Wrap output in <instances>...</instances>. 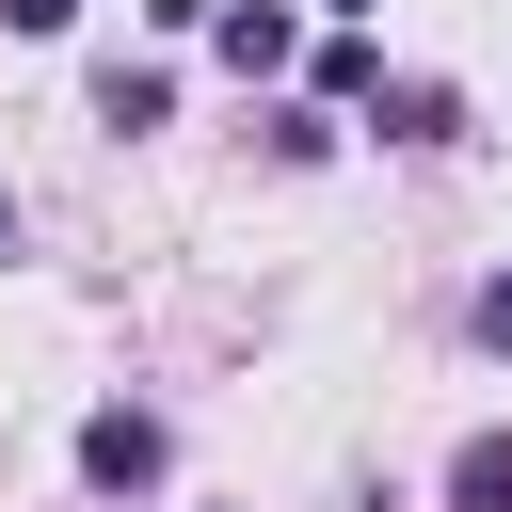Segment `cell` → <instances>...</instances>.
<instances>
[{
	"mask_svg": "<svg viewBox=\"0 0 512 512\" xmlns=\"http://www.w3.org/2000/svg\"><path fill=\"white\" fill-rule=\"evenodd\" d=\"M80 480H96V496H128V480H160V416H144V400H112V416L80 432Z\"/></svg>",
	"mask_w": 512,
	"mask_h": 512,
	"instance_id": "cell-1",
	"label": "cell"
},
{
	"mask_svg": "<svg viewBox=\"0 0 512 512\" xmlns=\"http://www.w3.org/2000/svg\"><path fill=\"white\" fill-rule=\"evenodd\" d=\"M0 240H16V208H0Z\"/></svg>",
	"mask_w": 512,
	"mask_h": 512,
	"instance_id": "cell-9",
	"label": "cell"
},
{
	"mask_svg": "<svg viewBox=\"0 0 512 512\" xmlns=\"http://www.w3.org/2000/svg\"><path fill=\"white\" fill-rule=\"evenodd\" d=\"M336 16H368V0H336Z\"/></svg>",
	"mask_w": 512,
	"mask_h": 512,
	"instance_id": "cell-8",
	"label": "cell"
},
{
	"mask_svg": "<svg viewBox=\"0 0 512 512\" xmlns=\"http://www.w3.org/2000/svg\"><path fill=\"white\" fill-rule=\"evenodd\" d=\"M96 112H112V128H160L176 96H160V64H112V80H96Z\"/></svg>",
	"mask_w": 512,
	"mask_h": 512,
	"instance_id": "cell-5",
	"label": "cell"
},
{
	"mask_svg": "<svg viewBox=\"0 0 512 512\" xmlns=\"http://www.w3.org/2000/svg\"><path fill=\"white\" fill-rule=\"evenodd\" d=\"M448 512H512V432H464V464H448Z\"/></svg>",
	"mask_w": 512,
	"mask_h": 512,
	"instance_id": "cell-3",
	"label": "cell"
},
{
	"mask_svg": "<svg viewBox=\"0 0 512 512\" xmlns=\"http://www.w3.org/2000/svg\"><path fill=\"white\" fill-rule=\"evenodd\" d=\"M368 112H384V144H448V128H464V112H448V96H432V80H384V96H368Z\"/></svg>",
	"mask_w": 512,
	"mask_h": 512,
	"instance_id": "cell-4",
	"label": "cell"
},
{
	"mask_svg": "<svg viewBox=\"0 0 512 512\" xmlns=\"http://www.w3.org/2000/svg\"><path fill=\"white\" fill-rule=\"evenodd\" d=\"M0 16H16V32H64V16H80V0H0Z\"/></svg>",
	"mask_w": 512,
	"mask_h": 512,
	"instance_id": "cell-6",
	"label": "cell"
},
{
	"mask_svg": "<svg viewBox=\"0 0 512 512\" xmlns=\"http://www.w3.org/2000/svg\"><path fill=\"white\" fill-rule=\"evenodd\" d=\"M480 336H496V352H512V272H496V288H480Z\"/></svg>",
	"mask_w": 512,
	"mask_h": 512,
	"instance_id": "cell-7",
	"label": "cell"
},
{
	"mask_svg": "<svg viewBox=\"0 0 512 512\" xmlns=\"http://www.w3.org/2000/svg\"><path fill=\"white\" fill-rule=\"evenodd\" d=\"M288 48H304L288 0H224V64H240V80H288Z\"/></svg>",
	"mask_w": 512,
	"mask_h": 512,
	"instance_id": "cell-2",
	"label": "cell"
}]
</instances>
